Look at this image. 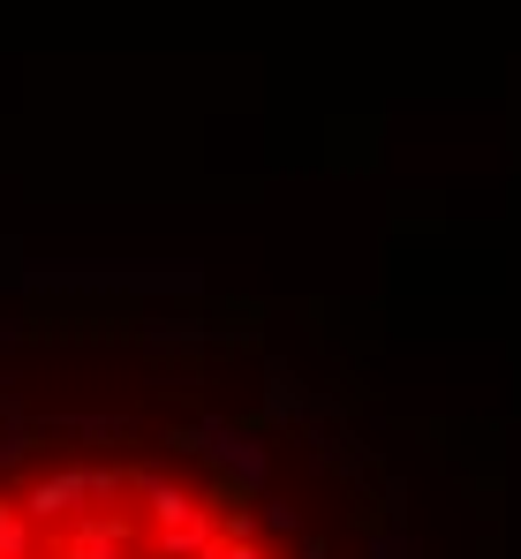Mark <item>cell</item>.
I'll return each instance as SVG.
<instances>
[{"label": "cell", "mask_w": 521, "mask_h": 559, "mask_svg": "<svg viewBox=\"0 0 521 559\" xmlns=\"http://www.w3.org/2000/svg\"><path fill=\"white\" fill-rule=\"evenodd\" d=\"M15 507H23L38 530H61V522L84 507V468H54V476H38V484H31Z\"/></svg>", "instance_id": "obj_1"}, {"label": "cell", "mask_w": 521, "mask_h": 559, "mask_svg": "<svg viewBox=\"0 0 521 559\" xmlns=\"http://www.w3.org/2000/svg\"><path fill=\"white\" fill-rule=\"evenodd\" d=\"M31 552H38V522L15 499H0V559H31Z\"/></svg>", "instance_id": "obj_2"}, {"label": "cell", "mask_w": 521, "mask_h": 559, "mask_svg": "<svg viewBox=\"0 0 521 559\" xmlns=\"http://www.w3.org/2000/svg\"><path fill=\"white\" fill-rule=\"evenodd\" d=\"M121 491H129V476H121V468H84V499H98V507H114Z\"/></svg>", "instance_id": "obj_3"}, {"label": "cell", "mask_w": 521, "mask_h": 559, "mask_svg": "<svg viewBox=\"0 0 521 559\" xmlns=\"http://www.w3.org/2000/svg\"><path fill=\"white\" fill-rule=\"evenodd\" d=\"M121 559H159V552H144V545H129V552H121Z\"/></svg>", "instance_id": "obj_4"}]
</instances>
